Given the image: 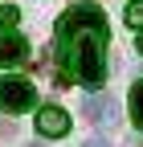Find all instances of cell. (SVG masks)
<instances>
[{"mask_svg":"<svg viewBox=\"0 0 143 147\" xmlns=\"http://www.w3.org/2000/svg\"><path fill=\"white\" fill-rule=\"evenodd\" d=\"M33 102H37L33 82H25V78H0V110L21 115V110H33Z\"/></svg>","mask_w":143,"mask_h":147,"instance_id":"7a4b0ae2","label":"cell"},{"mask_svg":"<svg viewBox=\"0 0 143 147\" xmlns=\"http://www.w3.org/2000/svg\"><path fill=\"white\" fill-rule=\"evenodd\" d=\"M82 115L94 127H111V123H119V102L115 98H86L82 102Z\"/></svg>","mask_w":143,"mask_h":147,"instance_id":"3957f363","label":"cell"},{"mask_svg":"<svg viewBox=\"0 0 143 147\" xmlns=\"http://www.w3.org/2000/svg\"><path fill=\"white\" fill-rule=\"evenodd\" d=\"M16 25V8L8 4V8H0V29H12Z\"/></svg>","mask_w":143,"mask_h":147,"instance_id":"ba28073f","label":"cell"},{"mask_svg":"<svg viewBox=\"0 0 143 147\" xmlns=\"http://www.w3.org/2000/svg\"><path fill=\"white\" fill-rule=\"evenodd\" d=\"M29 147H45V143H29Z\"/></svg>","mask_w":143,"mask_h":147,"instance_id":"30bf717a","label":"cell"},{"mask_svg":"<svg viewBox=\"0 0 143 147\" xmlns=\"http://www.w3.org/2000/svg\"><path fill=\"white\" fill-rule=\"evenodd\" d=\"M131 119H135V127L143 131V82L131 86Z\"/></svg>","mask_w":143,"mask_h":147,"instance_id":"8992f818","label":"cell"},{"mask_svg":"<svg viewBox=\"0 0 143 147\" xmlns=\"http://www.w3.org/2000/svg\"><path fill=\"white\" fill-rule=\"evenodd\" d=\"M37 131L45 135V139H61L65 131H69V115L61 106H45V110H37Z\"/></svg>","mask_w":143,"mask_h":147,"instance_id":"277c9868","label":"cell"},{"mask_svg":"<svg viewBox=\"0 0 143 147\" xmlns=\"http://www.w3.org/2000/svg\"><path fill=\"white\" fill-rule=\"evenodd\" d=\"M57 41L65 45V57H69L74 78L86 82V86H102V78H106V61H102L106 16L94 4H74L57 21Z\"/></svg>","mask_w":143,"mask_h":147,"instance_id":"6da1fadb","label":"cell"},{"mask_svg":"<svg viewBox=\"0 0 143 147\" xmlns=\"http://www.w3.org/2000/svg\"><path fill=\"white\" fill-rule=\"evenodd\" d=\"M131 29H143V0H131L127 4V16H123Z\"/></svg>","mask_w":143,"mask_h":147,"instance_id":"52a82bcc","label":"cell"},{"mask_svg":"<svg viewBox=\"0 0 143 147\" xmlns=\"http://www.w3.org/2000/svg\"><path fill=\"white\" fill-rule=\"evenodd\" d=\"M139 53H143V37H139Z\"/></svg>","mask_w":143,"mask_h":147,"instance_id":"8fae6325","label":"cell"},{"mask_svg":"<svg viewBox=\"0 0 143 147\" xmlns=\"http://www.w3.org/2000/svg\"><path fill=\"white\" fill-rule=\"evenodd\" d=\"M29 57V41L21 33H4L0 37V69H8V65H21Z\"/></svg>","mask_w":143,"mask_h":147,"instance_id":"5b68a950","label":"cell"},{"mask_svg":"<svg viewBox=\"0 0 143 147\" xmlns=\"http://www.w3.org/2000/svg\"><path fill=\"white\" fill-rule=\"evenodd\" d=\"M86 147H111V143H106V139H90V143H86Z\"/></svg>","mask_w":143,"mask_h":147,"instance_id":"9c48e42d","label":"cell"}]
</instances>
